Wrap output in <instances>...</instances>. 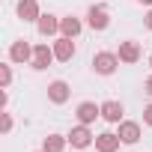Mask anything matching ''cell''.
I'll return each instance as SVG.
<instances>
[{
  "instance_id": "cell-11",
  "label": "cell",
  "mask_w": 152,
  "mask_h": 152,
  "mask_svg": "<svg viewBox=\"0 0 152 152\" xmlns=\"http://www.w3.org/2000/svg\"><path fill=\"white\" fill-rule=\"evenodd\" d=\"M116 54H119V60H122V63H128V66H131V63H137V60L143 57V51H140V42H134V39H125V42H119V51H116Z\"/></svg>"
},
{
  "instance_id": "cell-24",
  "label": "cell",
  "mask_w": 152,
  "mask_h": 152,
  "mask_svg": "<svg viewBox=\"0 0 152 152\" xmlns=\"http://www.w3.org/2000/svg\"><path fill=\"white\" fill-rule=\"evenodd\" d=\"M36 152H45V149H36Z\"/></svg>"
},
{
  "instance_id": "cell-9",
  "label": "cell",
  "mask_w": 152,
  "mask_h": 152,
  "mask_svg": "<svg viewBox=\"0 0 152 152\" xmlns=\"http://www.w3.org/2000/svg\"><path fill=\"white\" fill-rule=\"evenodd\" d=\"M69 96H72V87L66 81H51L48 84V102L51 104H66Z\"/></svg>"
},
{
  "instance_id": "cell-1",
  "label": "cell",
  "mask_w": 152,
  "mask_h": 152,
  "mask_svg": "<svg viewBox=\"0 0 152 152\" xmlns=\"http://www.w3.org/2000/svg\"><path fill=\"white\" fill-rule=\"evenodd\" d=\"M119 54H113V51H99L96 57H93V72L96 75H102V78H110V75L119 69Z\"/></svg>"
},
{
  "instance_id": "cell-13",
  "label": "cell",
  "mask_w": 152,
  "mask_h": 152,
  "mask_svg": "<svg viewBox=\"0 0 152 152\" xmlns=\"http://www.w3.org/2000/svg\"><path fill=\"white\" fill-rule=\"evenodd\" d=\"M36 30H39V36H45V39H48V36H57V33H60V18L51 15V12H48V15L42 12V18L36 21Z\"/></svg>"
},
{
  "instance_id": "cell-17",
  "label": "cell",
  "mask_w": 152,
  "mask_h": 152,
  "mask_svg": "<svg viewBox=\"0 0 152 152\" xmlns=\"http://www.w3.org/2000/svg\"><path fill=\"white\" fill-rule=\"evenodd\" d=\"M12 84V66H0V87H9Z\"/></svg>"
},
{
  "instance_id": "cell-20",
  "label": "cell",
  "mask_w": 152,
  "mask_h": 152,
  "mask_svg": "<svg viewBox=\"0 0 152 152\" xmlns=\"http://www.w3.org/2000/svg\"><path fill=\"white\" fill-rule=\"evenodd\" d=\"M143 93H146V96H152V75H149V78L143 81Z\"/></svg>"
},
{
  "instance_id": "cell-19",
  "label": "cell",
  "mask_w": 152,
  "mask_h": 152,
  "mask_svg": "<svg viewBox=\"0 0 152 152\" xmlns=\"http://www.w3.org/2000/svg\"><path fill=\"white\" fill-rule=\"evenodd\" d=\"M143 122H146V125L152 128V102H149V104L143 107Z\"/></svg>"
},
{
  "instance_id": "cell-6",
  "label": "cell",
  "mask_w": 152,
  "mask_h": 152,
  "mask_svg": "<svg viewBox=\"0 0 152 152\" xmlns=\"http://www.w3.org/2000/svg\"><path fill=\"white\" fill-rule=\"evenodd\" d=\"M18 18L27 21V24H36L42 18V9H39V0H18V6H15Z\"/></svg>"
},
{
  "instance_id": "cell-2",
  "label": "cell",
  "mask_w": 152,
  "mask_h": 152,
  "mask_svg": "<svg viewBox=\"0 0 152 152\" xmlns=\"http://www.w3.org/2000/svg\"><path fill=\"white\" fill-rule=\"evenodd\" d=\"M66 137H69V146H72V149H87V146L96 143V134L90 131V125H81V122L75 125Z\"/></svg>"
},
{
  "instance_id": "cell-18",
  "label": "cell",
  "mask_w": 152,
  "mask_h": 152,
  "mask_svg": "<svg viewBox=\"0 0 152 152\" xmlns=\"http://www.w3.org/2000/svg\"><path fill=\"white\" fill-rule=\"evenodd\" d=\"M0 131H3V134L12 131V113H6V110H3V125H0Z\"/></svg>"
},
{
  "instance_id": "cell-16",
  "label": "cell",
  "mask_w": 152,
  "mask_h": 152,
  "mask_svg": "<svg viewBox=\"0 0 152 152\" xmlns=\"http://www.w3.org/2000/svg\"><path fill=\"white\" fill-rule=\"evenodd\" d=\"M66 143H69L66 134H48V137L42 140V149H45V152H63Z\"/></svg>"
},
{
  "instance_id": "cell-7",
  "label": "cell",
  "mask_w": 152,
  "mask_h": 152,
  "mask_svg": "<svg viewBox=\"0 0 152 152\" xmlns=\"http://www.w3.org/2000/svg\"><path fill=\"white\" fill-rule=\"evenodd\" d=\"M9 60H12V63H30V60H33V45H30L27 39H15V42L9 45Z\"/></svg>"
},
{
  "instance_id": "cell-12",
  "label": "cell",
  "mask_w": 152,
  "mask_h": 152,
  "mask_svg": "<svg viewBox=\"0 0 152 152\" xmlns=\"http://www.w3.org/2000/svg\"><path fill=\"white\" fill-rule=\"evenodd\" d=\"M119 146H122L119 134H113V131H102V134H96V152H116Z\"/></svg>"
},
{
  "instance_id": "cell-14",
  "label": "cell",
  "mask_w": 152,
  "mask_h": 152,
  "mask_svg": "<svg viewBox=\"0 0 152 152\" xmlns=\"http://www.w3.org/2000/svg\"><path fill=\"white\" fill-rule=\"evenodd\" d=\"M54 57H57L60 63H69V60L75 57V39H69V36H60V39L54 42Z\"/></svg>"
},
{
  "instance_id": "cell-21",
  "label": "cell",
  "mask_w": 152,
  "mask_h": 152,
  "mask_svg": "<svg viewBox=\"0 0 152 152\" xmlns=\"http://www.w3.org/2000/svg\"><path fill=\"white\" fill-rule=\"evenodd\" d=\"M143 24H146V30H152V6H149V12L143 15Z\"/></svg>"
},
{
  "instance_id": "cell-4",
  "label": "cell",
  "mask_w": 152,
  "mask_h": 152,
  "mask_svg": "<svg viewBox=\"0 0 152 152\" xmlns=\"http://www.w3.org/2000/svg\"><path fill=\"white\" fill-rule=\"evenodd\" d=\"M87 27L96 30V33L107 30V27H110V12H107L104 6H90V9H87Z\"/></svg>"
},
{
  "instance_id": "cell-8",
  "label": "cell",
  "mask_w": 152,
  "mask_h": 152,
  "mask_svg": "<svg viewBox=\"0 0 152 152\" xmlns=\"http://www.w3.org/2000/svg\"><path fill=\"white\" fill-rule=\"evenodd\" d=\"M116 134H119L122 146H134V143L140 140V122H134V119H122Z\"/></svg>"
},
{
  "instance_id": "cell-22",
  "label": "cell",
  "mask_w": 152,
  "mask_h": 152,
  "mask_svg": "<svg viewBox=\"0 0 152 152\" xmlns=\"http://www.w3.org/2000/svg\"><path fill=\"white\" fill-rule=\"evenodd\" d=\"M137 3H140V6H152V0H137Z\"/></svg>"
},
{
  "instance_id": "cell-15",
  "label": "cell",
  "mask_w": 152,
  "mask_h": 152,
  "mask_svg": "<svg viewBox=\"0 0 152 152\" xmlns=\"http://www.w3.org/2000/svg\"><path fill=\"white\" fill-rule=\"evenodd\" d=\"M84 30V21L81 18H75V15H66L60 18V36H69V39H78Z\"/></svg>"
},
{
  "instance_id": "cell-23",
  "label": "cell",
  "mask_w": 152,
  "mask_h": 152,
  "mask_svg": "<svg viewBox=\"0 0 152 152\" xmlns=\"http://www.w3.org/2000/svg\"><path fill=\"white\" fill-rule=\"evenodd\" d=\"M149 69H152V54H149Z\"/></svg>"
},
{
  "instance_id": "cell-10",
  "label": "cell",
  "mask_w": 152,
  "mask_h": 152,
  "mask_svg": "<svg viewBox=\"0 0 152 152\" xmlns=\"http://www.w3.org/2000/svg\"><path fill=\"white\" fill-rule=\"evenodd\" d=\"M122 113H125L122 102H116V99H107V102H102V119H104V122H113V125H119V122H122Z\"/></svg>"
},
{
  "instance_id": "cell-3",
  "label": "cell",
  "mask_w": 152,
  "mask_h": 152,
  "mask_svg": "<svg viewBox=\"0 0 152 152\" xmlns=\"http://www.w3.org/2000/svg\"><path fill=\"white\" fill-rule=\"evenodd\" d=\"M54 60H57V57H54V45H45V42L33 45V60H30V66H33L36 72H45Z\"/></svg>"
},
{
  "instance_id": "cell-5",
  "label": "cell",
  "mask_w": 152,
  "mask_h": 152,
  "mask_svg": "<svg viewBox=\"0 0 152 152\" xmlns=\"http://www.w3.org/2000/svg\"><path fill=\"white\" fill-rule=\"evenodd\" d=\"M75 116H78L81 125H93V122L102 116V104H96V102H81L78 107H75Z\"/></svg>"
}]
</instances>
